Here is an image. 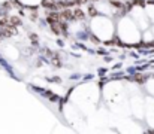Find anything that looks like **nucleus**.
Masks as SVG:
<instances>
[{"label":"nucleus","mask_w":154,"mask_h":134,"mask_svg":"<svg viewBox=\"0 0 154 134\" xmlns=\"http://www.w3.org/2000/svg\"><path fill=\"white\" fill-rule=\"evenodd\" d=\"M151 31H153V33H154V27H153V30H151Z\"/></svg>","instance_id":"nucleus-1"}]
</instances>
